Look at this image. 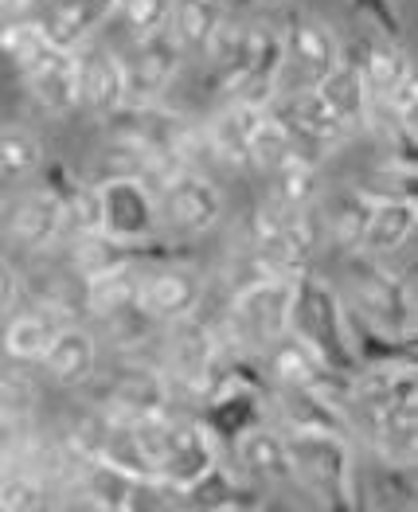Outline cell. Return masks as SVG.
<instances>
[{
  "instance_id": "6",
  "label": "cell",
  "mask_w": 418,
  "mask_h": 512,
  "mask_svg": "<svg viewBox=\"0 0 418 512\" xmlns=\"http://www.w3.org/2000/svg\"><path fill=\"white\" fill-rule=\"evenodd\" d=\"M219 364V337L200 313L161 325V372L168 376L172 391L204 399Z\"/></svg>"
},
{
  "instance_id": "31",
  "label": "cell",
  "mask_w": 418,
  "mask_h": 512,
  "mask_svg": "<svg viewBox=\"0 0 418 512\" xmlns=\"http://www.w3.org/2000/svg\"><path fill=\"white\" fill-rule=\"evenodd\" d=\"M227 16L223 0H172V36L184 47V55H200L219 20Z\"/></svg>"
},
{
  "instance_id": "35",
  "label": "cell",
  "mask_w": 418,
  "mask_h": 512,
  "mask_svg": "<svg viewBox=\"0 0 418 512\" xmlns=\"http://www.w3.org/2000/svg\"><path fill=\"white\" fill-rule=\"evenodd\" d=\"M43 169V145L24 129H0V180H24Z\"/></svg>"
},
{
  "instance_id": "7",
  "label": "cell",
  "mask_w": 418,
  "mask_h": 512,
  "mask_svg": "<svg viewBox=\"0 0 418 512\" xmlns=\"http://www.w3.org/2000/svg\"><path fill=\"white\" fill-rule=\"evenodd\" d=\"M153 192H157V227L168 239L208 235L223 215V192L204 176V169L172 172Z\"/></svg>"
},
{
  "instance_id": "26",
  "label": "cell",
  "mask_w": 418,
  "mask_h": 512,
  "mask_svg": "<svg viewBox=\"0 0 418 512\" xmlns=\"http://www.w3.org/2000/svg\"><path fill=\"white\" fill-rule=\"evenodd\" d=\"M258 106H247L239 98H231L223 110H215L204 129H208L211 161L227 165V169H243L247 165V145H251L254 122H258Z\"/></svg>"
},
{
  "instance_id": "10",
  "label": "cell",
  "mask_w": 418,
  "mask_h": 512,
  "mask_svg": "<svg viewBox=\"0 0 418 512\" xmlns=\"http://www.w3.org/2000/svg\"><path fill=\"white\" fill-rule=\"evenodd\" d=\"M102 188V231L122 243H153L161 235L157 227V192L137 180H106Z\"/></svg>"
},
{
  "instance_id": "28",
  "label": "cell",
  "mask_w": 418,
  "mask_h": 512,
  "mask_svg": "<svg viewBox=\"0 0 418 512\" xmlns=\"http://www.w3.org/2000/svg\"><path fill=\"white\" fill-rule=\"evenodd\" d=\"M270 200L282 208H313L321 200V169L317 157H309L305 149H286L274 165H270Z\"/></svg>"
},
{
  "instance_id": "3",
  "label": "cell",
  "mask_w": 418,
  "mask_h": 512,
  "mask_svg": "<svg viewBox=\"0 0 418 512\" xmlns=\"http://www.w3.org/2000/svg\"><path fill=\"white\" fill-rule=\"evenodd\" d=\"M286 434V430H282ZM293 485L309 493L325 509H360V485H356V450L352 434H325V430H290Z\"/></svg>"
},
{
  "instance_id": "32",
  "label": "cell",
  "mask_w": 418,
  "mask_h": 512,
  "mask_svg": "<svg viewBox=\"0 0 418 512\" xmlns=\"http://www.w3.org/2000/svg\"><path fill=\"white\" fill-rule=\"evenodd\" d=\"M110 423H114V415L102 407V403H83L75 415H71V423L63 430V442L83 458V462H98L102 458V450H106V434H110Z\"/></svg>"
},
{
  "instance_id": "15",
  "label": "cell",
  "mask_w": 418,
  "mask_h": 512,
  "mask_svg": "<svg viewBox=\"0 0 418 512\" xmlns=\"http://www.w3.org/2000/svg\"><path fill=\"white\" fill-rule=\"evenodd\" d=\"M180 63H184V47L176 43L172 28L137 36L126 59L129 102H157L180 75Z\"/></svg>"
},
{
  "instance_id": "21",
  "label": "cell",
  "mask_w": 418,
  "mask_h": 512,
  "mask_svg": "<svg viewBox=\"0 0 418 512\" xmlns=\"http://www.w3.org/2000/svg\"><path fill=\"white\" fill-rule=\"evenodd\" d=\"M418 231V204L415 196H376L372 215H368V227H364V239H360V251L376 258L399 255Z\"/></svg>"
},
{
  "instance_id": "11",
  "label": "cell",
  "mask_w": 418,
  "mask_h": 512,
  "mask_svg": "<svg viewBox=\"0 0 418 512\" xmlns=\"http://www.w3.org/2000/svg\"><path fill=\"white\" fill-rule=\"evenodd\" d=\"M0 223H4V239L28 255H43L67 239L63 235V208H59L55 192L43 184L24 192L20 200H12L8 208H0Z\"/></svg>"
},
{
  "instance_id": "1",
  "label": "cell",
  "mask_w": 418,
  "mask_h": 512,
  "mask_svg": "<svg viewBox=\"0 0 418 512\" xmlns=\"http://www.w3.org/2000/svg\"><path fill=\"white\" fill-rule=\"evenodd\" d=\"M340 301L352 321L376 329L383 337H395V341H415V286L403 274H395L383 258L364 255V251L344 255Z\"/></svg>"
},
{
  "instance_id": "24",
  "label": "cell",
  "mask_w": 418,
  "mask_h": 512,
  "mask_svg": "<svg viewBox=\"0 0 418 512\" xmlns=\"http://www.w3.org/2000/svg\"><path fill=\"white\" fill-rule=\"evenodd\" d=\"M313 90L325 98V106H329L352 133L364 129V114H368L372 90H368V83H364V71H360V63H356V55L340 51V59L333 63V71L313 86Z\"/></svg>"
},
{
  "instance_id": "9",
  "label": "cell",
  "mask_w": 418,
  "mask_h": 512,
  "mask_svg": "<svg viewBox=\"0 0 418 512\" xmlns=\"http://www.w3.org/2000/svg\"><path fill=\"white\" fill-rule=\"evenodd\" d=\"M204 298H208V282L196 266L161 258V262L145 266V274H141V305L157 325L200 313Z\"/></svg>"
},
{
  "instance_id": "25",
  "label": "cell",
  "mask_w": 418,
  "mask_h": 512,
  "mask_svg": "<svg viewBox=\"0 0 418 512\" xmlns=\"http://www.w3.org/2000/svg\"><path fill=\"white\" fill-rule=\"evenodd\" d=\"M372 204H376V196H372L368 188H340L329 204L317 200V215H321L325 243L340 247L344 255L360 251V239H364V227H368Z\"/></svg>"
},
{
  "instance_id": "12",
  "label": "cell",
  "mask_w": 418,
  "mask_h": 512,
  "mask_svg": "<svg viewBox=\"0 0 418 512\" xmlns=\"http://www.w3.org/2000/svg\"><path fill=\"white\" fill-rule=\"evenodd\" d=\"M20 83L32 94V102L47 114H71L83 106V75H79V51L43 47L40 55L20 67Z\"/></svg>"
},
{
  "instance_id": "33",
  "label": "cell",
  "mask_w": 418,
  "mask_h": 512,
  "mask_svg": "<svg viewBox=\"0 0 418 512\" xmlns=\"http://www.w3.org/2000/svg\"><path fill=\"white\" fill-rule=\"evenodd\" d=\"M297 141H293L290 126L278 118V110L274 106H266L262 114H258V122H254V133H251V145H247V165L258 172H270V165L293 149Z\"/></svg>"
},
{
  "instance_id": "20",
  "label": "cell",
  "mask_w": 418,
  "mask_h": 512,
  "mask_svg": "<svg viewBox=\"0 0 418 512\" xmlns=\"http://www.w3.org/2000/svg\"><path fill=\"white\" fill-rule=\"evenodd\" d=\"M79 75H83V106H90L102 122L129 102L126 59L106 47H79Z\"/></svg>"
},
{
  "instance_id": "36",
  "label": "cell",
  "mask_w": 418,
  "mask_h": 512,
  "mask_svg": "<svg viewBox=\"0 0 418 512\" xmlns=\"http://www.w3.org/2000/svg\"><path fill=\"white\" fill-rule=\"evenodd\" d=\"M47 40H43L36 16H0V55L20 67H28L36 55H40Z\"/></svg>"
},
{
  "instance_id": "42",
  "label": "cell",
  "mask_w": 418,
  "mask_h": 512,
  "mask_svg": "<svg viewBox=\"0 0 418 512\" xmlns=\"http://www.w3.org/2000/svg\"><path fill=\"white\" fill-rule=\"evenodd\" d=\"M270 4H278V0H270Z\"/></svg>"
},
{
  "instance_id": "39",
  "label": "cell",
  "mask_w": 418,
  "mask_h": 512,
  "mask_svg": "<svg viewBox=\"0 0 418 512\" xmlns=\"http://www.w3.org/2000/svg\"><path fill=\"white\" fill-rule=\"evenodd\" d=\"M379 36H391L399 40L403 36V12H399V0H348Z\"/></svg>"
},
{
  "instance_id": "30",
  "label": "cell",
  "mask_w": 418,
  "mask_h": 512,
  "mask_svg": "<svg viewBox=\"0 0 418 512\" xmlns=\"http://www.w3.org/2000/svg\"><path fill=\"white\" fill-rule=\"evenodd\" d=\"M59 321H51L40 309H28V313H12L0 341H4V356L12 364H40V356L47 352V344L55 337Z\"/></svg>"
},
{
  "instance_id": "38",
  "label": "cell",
  "mask_w": 418,
  "mask_h": 512,
  "mask_svg": "<svg viewBox=\"0 0 418 512\" xmlns=\"http://www.w3.org/2000/svg\"><path fill=\"white\" fill-rule=\"evenodd\" d=\"M32 411H36V387H32V380L24 372L0 364V415L32 419Z\"/></svg>"
},
{
  "instance_id": "16",
  "label": "cell",
  "mask_w": 418,
  "mask_h": 512,
  "mask_svg": "<svg viewBox=\"0 0 418 512\" xmlns=\"http://www.w3.org/2000/svg\"><path fill=\"white\" fill-rule=\"evenodd\" d=\"M262 368H266V380L270 387H309V391H329V395H348V380L336 376L333 368L313 356L297 337H278L262 352Z\"/></svg>"
},
{
  "instance_id": "37",
  "label": "cell",
  "mask_w": 418,
  "mask_h": 512,
  "mask_svg": "<svg viewBox=\"0 0 418 512\" xmlns=\"http://www.w3.org/2000/svg\"><path fill=\"white\" fill-rule=\"evenodd\" d=\"M114 12L126 20L133 36L165 32L168 24H172V0H118Z\"/></svg>"
},
{
  "instance_id": "13",
  "label": "cell",
  "mask_w": 418,
  "mask_h": 512,
  "mask_svg": "<svg viewBox=\"0 0 418 512\" xmlns=\"http://www.w3.org/2000/svg\"><path fill=\"white\" fill-rule=\"evenodd\" d=\"M266 411L278 430H325V434H352V419L340 395L309 391V387H270Z\"/></svg>"
},
{
  "instance_id": "22",
  "label": "cell",
  "mask_w": 418,
  "mask_h": 512,
  "mask_svg": "<svg viewBox=\"0 0 418 512\" xmlns=\"http://www.w3.org/2000/svg\"><path fill=\"white\" fill-rule=\"evenodd\" d=\"M141 489H149V485H141L137 477H129L110 462H83V470H79L67 497H79V505H86V509L129 512L137 509Z\"/></svg>"
},
{
  "instance_id": "29",
  "label": "cell",
  "mask_w": 418,
  "mask_h": 512,
  "mask_svg": "<svg viewBox=\"0 0 418 512\" xmlns=\"http://www.w3.org/2000/svg\"><path fill=\"white\" fill-rule=\"evenodd\" d=\"M356 63H360V71H364V83L372 90V98H383L387 90H395V86L403 83V75L415 71L411 59H407V51L399 47V40L379 36V32L360 43Z\"/></svg>"
},
{
  "instance_id": "34",
  "label": "cell",
  "mask_w": 418,
  "mask_h": 512,
  "mask_svg": "<svg viewBox=\"0 0 418 512\" xmlns=\"http://www.w3.org/2000/svg\"><path fill=\"white\" fill-rule=\"evenodd\" d=\"M51 505V489L24 466L0 473V512H36Z\"/></svg>"
},
{
  "instance_id": "41",
  "label": "cell",
  "mask_w": 418,
  "mask_h": 512,
  "mask_svg": "<svg viewBox=\"0 0 418 512\" xmlns=\"http://www.w3.org/2000/svg\"><path fill=\"white\" fill-rule=\"evenodd\" d=\"M106 4H110V8H114V4H118V0H106Z\"/></svg>"
},
{
  "instance_id": "14",
  "label": "cell",
  "mask_w": 418,
  "mask_h": 512,
  "mask_svg": "<svg viewBox=\"0 0 418 512\" xmlns=\"http://www.w3.org/2000/svg\"><path fill=\"white\" fill-rule=\"evenodd\" d=\"M270 106L290 126L297 149H305L309 157H317L313 149H333V145H344L352 137V129L344 126L333 110L325 106V98L313 86H297L290 94H278Z\"/></svg>"
},
{
  "instance_id": "40",
  "label": "cell",
  "mask_w": 418,
  "mask_h": 512,
  "mask_svg": "<svg viewBox=\"0 0 418 512\" xmlns=\"http://www.w3.org/2000/svg\"><path fill=\"white\" fill-rule=\"evenodd\" d=\"M20 298H24V278L16 274V266L8 258L0 255V317L12 313L20 305Z\"/></svg>"
},
{
  "instance_id": "23",
  "label": "cell",
  "mask_w": 418,
  "mask_h": 512,
  "mask_svg": "<svg viewBox=\"0 0 418 512\" xmlns=\"http://www.w3.org/2000/svg\"><path fill=\"white\" fill-rule=\"evenodd\" d=\"M235 458H239V473L266 481V485H290V450H286V434L270 423L251 427L239 442H235Z\"/></svg>"
},
{
  "instance_id": "18",
  "label": "cell",
  "mask_w": 418,
  "mask_h": 512,
  "mask_svg": "<svg viewBox=\"0 0 418 512\" xmlns=\"http://www.w3.org/2000/svg\"><path fill=\"white\" fill-rule=\"evenodd\" d=\"M282 40H286V67H293L297 86H317L333 71V63L344 51L336 43L333 28L313 16H293Z\"/></svg>"
},
{
  "instance_id": "27",
  "label": "cell",
  "mask_w": 418,
  "mask_h": 512,
  "mask_svg": "<svg viewBox=\"0 0 418 512\" xmlns=\"http://www.w3.org/2000/svg\"><path fill=\"white\" fill-rule=\"evenodd\" d=\"M141 274H145V262H129L118 270L83 278V313L90 321H106L114 313L141 305Z\"/></svg>"
},
{
  "instance_id": "2",
  "label": "cell",
  "mask_w": 418,
  "mask_h": 512,
  "mask_svg": "<svg viewBox=\"0 0 418 512\" xmlns=\"http://www.w3.org/2000/svg\"><path fill=\"white\" fill-rule=\"evenodd\" d=\"M290 337H297L313 356H321L344 380H352L364 368L352 344V321L340 301V290L313 266L293 278Z\"/></svg>"
},
{
  "instance_id": "19",
  "label": "cell",
  "mask_w": 418,
  "mask_h": 512,
  "mask_svg": "<svg viewBox=\"0 0 418 512\" xmlns=\"http://www.w3.org/2000/svg\"><path fill=\"white\" fill-rule=\"evenodd\" d=\"M98 333L86 329L79 321H67L55 329V337L47 344V352L40 356L43 372L63 387H86L98 376Z\"/></svg>"
},
{
  "instance_id": "8",
  "label": "cell",
  "mask_w": 418,
  "mask_h": 512,
  "mask_svg": "<svg viewBox=\"0 0 418 512\" xmlns=\"http://www.w3.org/2000/svg\"><path fill=\"white\" fill-rule=\"evenodd\" d=\"M90 399L102 403L118 419H149L172 411L176 391L157 364H118L114 372H98L90 384Z\"/></svg>"
},
{
  "instance_id": "5",
  "label": "cell",
  "mask_w": 418,
  "mask_h": 512,
  "mask_svg": "<svg viewBox=\"0 0 418 512\" xmlns=\"http://www.w3.org/2000/svg\"><path fill=\"white\" fill-rule=\"evenodd\" d=\"M282 75H286V40H282V28H274L266 20H254V24L243 28L239 59L227 71V79H223L219 90H227L231 98H239L247 106L266 110L282 94Z\"/></svg>"
},
{
  "instance_id": "4",
  "label": "cell",
  "mask_w": 418,
  "mask_h": 512,
  "mask_svg": "<svg viewBox=\"0 0 418 512\" xmlns=\"http://www.w3.org/2000/svg\"><path fill=\"white\" fill-rule=\"evenodd\" d=\"M290 309H293L290 278H270V274L247 278L235 290V298L227 305L223 321L215 325L219 348L262 356L278 337L290 333Z\"/></svg>"
},
{
  "instance_id": "17",
  "label": "cell",
  "mask_w": 418,
  "mask_h": 512,
  "mask_svg": "<svg viewBox=\"0 0 418 512\" xmlns=\"http://www.w3.org/2000/svg\"><path fill=\"white\" fill-rule=\"evenodd\" d=\"M368 434L376 454L391 470H415L418 458V395L391 399L368 411Z\"/></svg>"
}]
</instances>
